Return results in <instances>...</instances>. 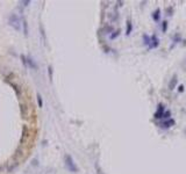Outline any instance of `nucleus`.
Masks as SVG:
<instances>
[{
    "label": "nucleus",
    "mask_w": 186,
    "mask_h": 174,
    "mask_svg": "<svg viewBox=\"0 0 186 174\" xmlns=\"http://www.w3.org/2000/svg\"><path fill=\"white\" fill-rule=\"evenodd\" d=\"M64 162H65V167L67 168V171H70L72 173L78 172V167L76 166V164H74V161H73V159H72V157L70 154H65Z\"/></svg>",
    "instance_id": "obj_1"
},
{
    "label": "nucleus",
    "mask_w": 186,
    "mask_h": 174,
    "mask_svg": "<svg viewBox=\"0 0 186 174\" xmlns=\"http://www.w3.org/2000/svg\"><path fill=\"white\" fill-rule=\"evenodd\" d=\"M8 24L14 28L16 31H20L21 29V22H20V19L16 14H10L9 17H8Z\"/></svg>",
    "instance_id": "obj_2"
},
{
    "label": "nucleus",
    "mask_w": 186,
    "mask_h": 174,
    "mask_svg": "<svg viewBox=\"0 0 186 174\" xmlns=\"http://www.w3.org/2000/svg\"><path fill=\"white\" fill-rule=\"evenodd\" d=\"M30 135V131H29V128L27 125H22V132H21V139H20V144H24L27 138L29 137Z\"/></svg>",
    "instance_id": "obj_3"
},
{
    "label": "nucleus",
    "mask_w": 186,
    "mask_h": 174,
    "mask_svg": "<svg viewBox=\"0 0 186 174\" xmlns=\"http://www.w3.org/2000/svg\"><path fill=\"white\" fill-rule=\"evenodd\" d=\"M159 45V39H158V36L156 34H153L151 37H150V45H149V49H156L158 48Z\"/></svg>",
    "instance_id": "obj_4"
},
{
    "label": "nucleus",
    "mask_w": 186,
    "mask_h": 174,
    "mask_svg": "<svg viewBox=\"0 0 186 174\" xmlns=\"http://www.w3.org/2000/svg\"><path fill=\"white\" fill-rule=\"evenodd\" d=\"M164 113H165V108H164V106H163L162 103H159V104H158L157 111L153 114V117H155V118H163Z\"/></svg>",
    "instance_id": "obj_5"
},
{
    "label": "nucleus",
    "mask_w": 186,
    "mask_h": 174,
    "mask_svg": "<svg viewBox=\"0 0 186 174\" xmlns=\"http://www.w3.org/2000/svg\"><path fill=\"white\" fill-rule=\"evenodd\" d=\"M20 113L22 118H27L28 116V106L26 103H20Z\"/></svg>",
    "instance_id": "obj_6"
},
{
    "label": "nucleus",
    "mask_w": 186,
    "mask_h": 174,
    "mask_svg": "<svg viewBox=\"0 0 186 174\" xmlns=\"http://www.w3.org/2000/svg\"><path fill=\"white\" fill-rule=\"evenodd\" d=\"M7 84H9V85H10V87L15 90L16 96H17V97H20V96H21V88H20V86H19L17 84H15V82H12V81H7Z\"/></svg>",
    "instance_id": "obj_7"
},
{
    "label": "nucleus",
    "mask_w": 186,
    "mask_h": 174,
    "mask_svg": "<svg viewBox=\"0 0 186 174\" xmlns=\"http://www.w3.org/2000/svg\"><path fill=\"white\" fill-rule=\"evenodd\" d=\"M159 125L162 126V128H170V126H172V125H174V119H172V118H169V119H166V121H164L163 123H159Z\"/></svg>",
    "instance_id": "obj_8"
},
{
    "label": "nucleus",
    "mask_w": 186,
    "mask_h": 174,
    "mask_svg": "<svg viewBox=\"0 0 186 174\" xmlns=\"http://www.w3.org/2000/svg\"><path fill=\"white\" fill-rule=\"evenodd\" d=\"M27 66H29L30 68H33V70H37V65H36V63L34 61V59L29 56V57H27Z\"/></svg>",
    "instance_id": "obj_9"
},
{
    "label": "nucleus",
    "mask_w": 186,
    "mask_h": 174,
    "mask_svg": "<svg viewBox=\"0 0 186 174\" xmlns=\"http://www.w3.org/2000/svg\"><path fill=\"white\" fill-rule=\"evenodd\" d=\"M131 31H133V23H131L130 20H128L127 23H126V35L129 36L131 34Z\"/></svg>",
    "instance_id": "obj_10"
},
{
    "label": "nucleus",
    "mask_w": 186,
    "mask_h": 174,
    "mask_svg": "<svg viewBox=\"0 0 186 174\" xmlns=\"http://www.w3.org/2000/svg\"><path fill=\"white\" fill-rule=\"evenodd\" d=\"M177 81H178L177 75H173V77H172V79H171V80H170V82H169V89H170V90H172V89L176 87Z\"/></svg>",
    "instance_id": "obj_11"
},
{
    "label": "nucleus",
    "mask_w": 186,
    "mask_h": 174,
    "mask_svg": "<svg viewBox=\"0 0 186 174\" xmlns=\"http://www.w3.org/2000/svg\"><path fill=\"white\" fill-rule=\"evenodd\" d=\"M40 32H41V36H42V41L45 44L46 43V36H45V30H44V27H43L42 23H40Z\"/></svg>",
    "instance_id": "obj_12"
},
{
    "label": "nucleus",
    "mask_w": 186,
    "mask_h": 174,
    "mask_svg": "<svg viewBox=\"0 0 186 174\" xmlns=\"http://www.w3.org/2000/svg\"><path fill=\"white\" fill-rule=\"evenodd\" d=\"M152 19H153L156 22L159 21V19H160V8H157V9L152 13Z\"/></svg>",
    "instance_id": "obj_13"
},
{
    "label": "nucleus",
    "mask_w": 186,
    "mask_h": 174,
    "mask_svg": "<svg viewBox=\"0 0 186 174\" xmlns=\"http://www.w3.org/2000/svg\"><path fill=\"white\" fill-rule=\"evenodd\" d=\"M22 26H23V34H24V36H28V23H27V21L24 19L22 21Z\"/></svg>",
    "instance_id": "obj_14"
},
{
    "label": "nucleus",
    "mask_w": 186,
    "mask_h": 174,
    "mask_svg": "<svg viewBox=\"0 0 186 174\" xmlns=\"http://www.w3.org/2000/svg\"><path fill=\"white\" fill-rule=\"evenodd\" d=\"M36 97H37V104H38V107H40V108H42V107H43V100H42L41 94H40V93H37V94H36Z\"/></svg>",
    "instance_id": "obj_15"
},
{
    "label": "nucleus",
    "mask_w": 186,
    "mask_h": 174,
    "mask_svg": "<svg viewBox=\"0 0 186 174\" xmlns=\"http://www.w3.org/2000/svg\"><path fill=\"white\" fill-rule=\"evenodd\" d=\"M103 31H105V34L113 32V27H112V26H108V24H106V26L103 27Z\"/></svg>",
    "instance_id": "obj_16"
},
{
    "label": "nucleus",
    "mask_w": 186,
    "mask_h": 174,
    "mask_svg": "<svg viewBox=\"0 0 186 174\" xmlns=\"http://www.w3.org/2000/svg\"><path fill=\"white\" fill-rule=\"evenodd\" d=\"M142 38H143V43H144V44L150 45V37H149L146 34H144V35L142 36Z\"/></svg>",
    "instance_id": "obj_17"
},
{
    "label": "nucleus",
    "mask_w": 186,
    "mask_h": 174,
    "mask_svg": "<svg viewBox=\"0 0 186 174\" xmlns=\"http://www.w3.org/2000/svg\"><path fill=\"white\" fill-rule=\"evenodd\" d=\"M119 35H120V30L117 29V30H115V31H113V32L110 34L109 38H110V39H115V38H116V37H117Z\"/></svg>",
    "instance_id": "obj_18"
},
{
    "label": "nucleus",
    "mask_w": 186,
    "mask_h": 174,
    "mask_svg": "<svg viewBox=\"0 0 186 174\" xmlns=\"http://www.w3.org/2000/svg\"><path fill=\"white\" fill-rule=\"evenodd\" d=\"M162 30H163V32H166V31H167V21H163Z\"/></svg>",
    "instance_id": "obj_19"
},
{
    "label": "nucleus",
    "mask_w": 186,
    "mask_h": 174,
    "mask_svg": "<svg viewBox=\"0 0 186 174\" xmlns=\"http://www.w3.org/2000/svg\"><path fill=\"white\" fill-rule=\"evenodd\" d=\"M48 73H49V79L52 81V66L51 65H49L48 67Z\"/></svg>",
    "instance_id": "obj_20"
},
{
    "label": "nucleus",
    "mask_w": 186,
    "mask_h": 174,
    "mask_svg": "<svg viewBox=\"0 0 186 174\" xmlns=\"http://www.w3.org/2000/svg\"><path fill=\"white\" fill-rule=\"evenodd\" d=\"M170 116H171V111H170V110H166V111L164 113V115H163V118H164V119H169Z\"/></svg>",
    "instance_id": "obj_21"
},
{
    "label": "nucleus",
    "mask_w": 186,
    "mask_h": 174,
    "mask_svg": "<svg viewBox=\"0 0 186 174\" xmlns=\"http://www.w3.org/2000/svg\"><path fill=\"white\" fill-rule=\"evenodd\" d=\"M166 13H167V15H169V16H171V15L173 14V7H172V6L167 7V8H166Z\"/></svg>",
    "instance_id": "obj_22"
},
{
    "label": "nucleus",
    "mask_w": 186,
    "mask_h": 174,
    "mask_svg": "<svg viewBox=\"0 0 186 174\" xmlns=\"http://www.w3.org/2000/svg\"><path fill=\"white\" fill-rule=\"evenodd\" d=\"M21 60H22V64L24 67H27V57L24 55H21Z\"/></svg>",
    "instance_id": "obj_23"
},
{
    "label": "nucleus",
    "mask_w": 186,
    "mask_h": 174,
    "mask_svg": "<svg viewBox=\"0 0 186 174\" xmlns=\"http://www.w3.org/2000/svg\"><path fill=\"white\" fill-rule=\"evenodd\" d=\"M29 3H30V0H26V1H23V0H22V1H20V5H22L23 7H26V6H28Z\"/></svg>",
    "instance_id": "obj_24"
},
{
    "label": "nucleus",
    "mask_w": 186,
    "mask_h": 174,
    "mask_svg": "<svg viewBox=\"0 0 186 174\" xmlns=\"http://www.w3.org/2000/svg\"><path fill=\"white\" fill-rule=\"evenodd\" d=\"M184 89H185V87H184V85H179V86H178V92H179V93H181V92H184Z\"/></svg>",
    "instance_id": "obj_25"
},
{
    "label": "nucleus",
    "mask_w": 186,
    "mask_h": 174,
    "mask_svg": "<svg viewBox=\"0 0 186 174\" xmlns=\"http://www.w3.org/2000/svg\"><path fill=\"white\" fill-rule=\"evenodd\" d=\"M173 41H176V42H180V41H181V39H180V36L177 34V35L173 37Z\"/></svg>",
    "instance_id": "obj_26"
},
{
    "label": "nucleus",
    "mask_w": 186,
    "mask_h": 174,
    "mask_svg": "<svg viewBox=\"0 0 186 174\" xmlns=\"http://www.w3.org/2000/svg\"><path fill=\"white\" fill-rule=\"evenodd\" d=\"M96 171H98V172H96L98 174H102V173H101V169H100V167H98V166H96Z\"/></svg>",
    "instance_id": "obj_27"
},
{
    "label": "nucleus",
    "mask_w": 186,
    "mask_h": 174,
    "mask_svg": "<svg viewBox=\"0 0 186 174\" xmlns=\"http://www.w3.org/2000/svg\"><path fill=\"white\" fill-rule=\"evenodd\" d=\"M33 165H34V166H36V165H37V160H36V159H34V160H33Z\"/></svg>",
    "instance_id": "obj_28"
}]
</instances>
